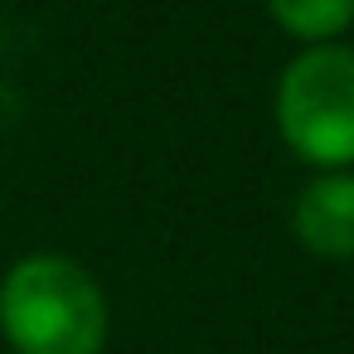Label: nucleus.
<instances>
[{"label": "nucleus", "instance_id": "nucleus-1", "mask_svg": "<svg viewBox=\"0 0 354 354\" xmlns=\"http://www.w3.org/2000/svg\"><path fill=\"white\" fill-rule=\"evenodd\" d=\"M107 296L64 252H30L0 277V335L15 354H102Z\"/></svg>", "mask_w": 354, "mask_h": 354}, {"label": "nucleus", "instance_id": "nucleus-4", "mask_svg": "<svg viewBox=\"0 0 354 354\" xmlns=\"http://www.w3.org/2000/svg\"><path fill=\"white\" fill-rule=\"evenodd\" d=\"M267 15L281 35L296 44H339V35L354 25V0H267Z\"/></svg>", "mask_w": 354, "mask_h": 354}, {"label": "nucleus", "instance_id": "nucleus-3", "mask_svg": "<svg viewBox=\"0 0 354 354\" xmlns=\"http://www.w3.org/2000/svg\"><path fill=\"white\" fill-rule=\"evenodd\" d=\"M291 233L310 257L349 262L354 257V175L349 170L310 175L291 204Z\"/></svg>", "mask_w": 354, "mask_h": 354}, {"label": "nucleus", "instance_id": "nucleus-2", "mask_svg": "<svg viewBox=\"0 0 354 354\" xmlns=\"http://www.w3.org/2000/svg\"><path fill=\"white\" fill-rule=\"evenodd\" d=\"M277 136L286 151L315 175L354 165V49L349 44H315L301 49L272 97Z\"/></svg>", "mask_w": 354, "mask_h": 354}]
</instances>
